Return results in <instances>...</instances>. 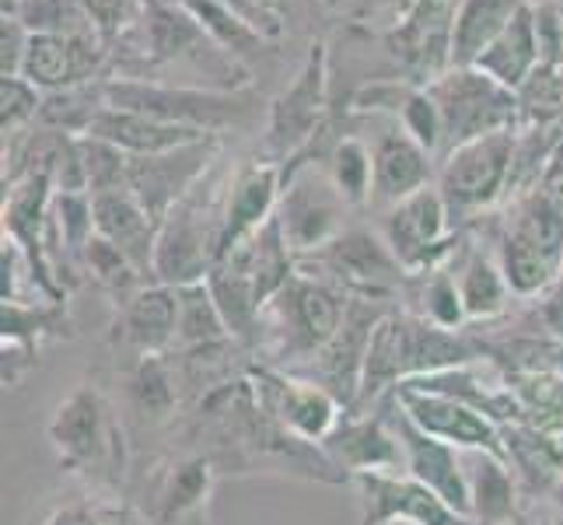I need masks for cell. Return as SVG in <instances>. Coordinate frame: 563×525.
Masks as SVG:
<instances>
[{
	"label": "cell",
	"mask_w": 563,
	"mask_h": 525,
	"mask_svg": "<svg viewBox=\"0 0 563 525\" xmlns=\"http://www.w3.org/2000/svg\"><path fill=\"white\" fill-rule=\"evenodd\" d=\"M497 263L518 298H536L563 274V207L539 186L508 200L494 228Z\"/></svg>",
	"instance_id": "cell-1"
},
{
	"label": "cell",
	"mask_w": 563,
	"mask_h": 525,
	"mask_svg": "<svg viewBox=\"0 0 563 525\" xmlns=\"http://www.w3.org/2000/svg\"><path fill=\"white\" fill-rule=\"evenodd\" d=\"M228 183H213L210 172L168 210L154 242V281L165 287L200 284L221 260L228 225Z\"/></svg>",
	"instance_id": "cell-2"
},
{
	"label": "cell",
	"mask_w": 563,
	"mask_h": 525,
	"mask_svg": "<svg viewBox=\"0 0 563 525\" xmlns=\"http://www.w3.org/2000/svg\"><path fill=\"white\" fill-rule=\"evenodd\" d=\"M346 298L343 291L325 284L312 274L290 277L274 302L263 308V337L260 343L266 347L274 368L284 372H298L308 361L319 358V350L336 337L346 316Z\"/></svg>",
	"instance_id": "cell-3"
},
{
	"label": "cell",
	"mask_w": 563,
	"mask_h": 525,
	"mask_svg": "<svg viewBox=\"0 0 563 525\" xmlns=\"http://www.w3.org/2000/svg\"><path fill=\"white\" fill-rule=\"evenodd\" d=\"M106 106L154 116V120L192 127L203 133L239 130L260 116V95L242 91H213V88H172L147 81V77H106Z\"/></svg>",
	"instance_id": "cell-4"
},
{
	"label": "cell",
	"mask_w": 563,
	"mask_h": 525,
	"mask_svg": "<svg viewBox=\"0 0 563 525\" xmlns=\"http://www.w3.org/2000/svg\"><path fill=\"white\" fill-rule=\"evenodd\" d=\"M64 470L120 483L126 470V438L123 424L112 414V403L95 382H81L56 406L46 427Z\"/></svg>",
	"instance_id": "cell-5"
},
{
	"label": "cell",
	"mask_w": 563,
	"mask_h": 525,
	"mask_svg": "<svg viewBox=\"0 0 563 525\" xmlns=\"http://www.w3.org/2000/svg\"><path fill=\"white\" fill-rule=\"evenodd\" d=\"M515 147H518V130H500L449 151L438 162L434 186L444 197V204H449L455 228L476 225L483 218V210L508 200Z\"/></svg>",
	"instance_id": "cell-6"
},
{
	"label": "cell",
	"mask_w": 563,
	"mask_h": 525,
	"mask_svg": "<svg viewBox=\"0 0 563 525\" xmlns=\"http://www.w3.org/2000/svg\"><path fill=\"white\" fill-rule=\"evenodd\" d=\"M298 266L325 284L343 291L346 298H372V302H396L402 305V291L410 284L406 266L388 249L385 236H375L367 228H346L340 236L298 256Z\"/></svg>",
	"instance_id": "cell-7"
},
{
	"label": "cell",
	"mask_w": 563,
	"mask_h": 525,
	"mask_svg": "<svg viewBox=\"0 0 563 525\" xmlns=\"http://www.w3.org/2000/svg\"><path fill=\"white\" fill-rule=\"evenodd\" d=\"M423 88L441 112V130H444L441 158L462 144L487 138V133L518 130L515 91L497 85L479 67H449Z\"/></svg>",
	"instance_id": "cell-8"
},
{
	"label": "cell",
	"mask_w": 563,
	"mask_h": 525,
	"mask_svg": "<svg viewBox=\"0 0 563 525\" xmlns=\"http://www.w3.org/2000/svg\"><path fill=\"white\" fill-rule=\"evenodd\" d=\"M325 112H329L325 43H312L290 88L269 102V120L263 133V162H274L284 168L287 162H295L298 154H305L322 138Z\"/></svg>",
	"instance_id": "cell-9"
},
{
	"label": "cell",
	"mask_w": 563,
	"mask_h": 525,
	"mask_svg": "<svg viewBox=\"0 0 563 525\" xmlns=\"http://www.w3.org/2000/svg\"><path fill=\"white\" fill-rule=\"evenodd\" d=\"M385 242L396 252V260L406 266V274H427V270L452 266L459 242H465L470 228H455L449 204L438 193V186H427L413 193L410 200L388 207Z\"/></svg>",
	"instance_id": "cell-10"
},
{
	"label": "cell",
	"mask_w": 563,
	"mask_h": 525,
	"mask_svg": "<svg viewBox=\"0 0 563 525\" xmlns=\"http://www.w3.org/2000/svg\"><path fill=\"white\" fill-rule=\"evenodd\" d=\"M245 379L252 385V393H256L260 406L284 427V431L312 445H322L343 417L340 400L305 375L284 372V368L263 361V364H249Z\"/></svg>",
	"instance_id": "cell-11"
},
{
	"label": "cell",
	"mask_w": 563,
	"mask_h": 525,
	"mask_svg": "<svg viewBox=\"0 0 563 525\" xmlns=\"http://www.w3.org/2000/svg\"><path fill=\"white\" fill-rule=\"evenodd\" d=\"M399 308L396 302H372V298H351L346 302V316L343 326L336 329V337L329 340L316 361H308L305 368H298L295 375H305L319 382L322 389H329L343 411H354L357 393H361V379H364V361H367V347H372V337L378 322Z\"/></svg>",
	"instance_id": "cell-12"
},
{
	"label": "cell",
	"mask_w": 563,
	"mask_h": 525,
	"mask_svg": "<svg viewBox=\"0 0 563 525\" xmlns=\"http://www.w3.org/2000/svg\"><path fill=\"white\" fill-rule=\"evenodd\" d=\"M346 200L336 193L329 172L308 162L284 175V193L277 207L280 231L295 256H308L340 236V214Z\"/></svg>",
	"instance_id": "cell-13"
},
{
	"label": "cell",
	"mask_w": 563,
	"mask_h": 525,
	"mask_svg": "<svg viewBox=\"0 0 563 525\" xmlns=\"http://www.w3.org/2000/svg\"><path fill=\"white\" fill-rule=\"evenodd\" d=\"M221 147H224V138L213 133V138H203L197 144H186L165 154H151V158H130L126 189L151 214V221L162 228L168 210L213 168Z\"/></svg>",
	"instance_id": "cell-14"
},
{
	"label": "cell",
	"mask_w": 563,
	"mask_h": 525,
	"mask_svg": "<svg viewBox=\"0 0 563 525\" xmlns=\"http://www.w3.org/2000/svg\"><path fill=\"white\" fill-rule=\"evenodd\" d=\"M361 525H476L410 473H361Z\"/></svg>",
	"instance_id": "cell-15"
},
{
	"label": "cell",
	"mask_w": 563,
	"mask_h": 525,
	"mask_svg": "<svg viewBox=\"0 0 563 525\" xmlns=\"http://www.w3.org/2000/svg\"><path fill=\"white\" fill-rule=\"evenodd\" d=\"M378 406L385 411L388 424H393V431L402 441L406 473L417 477L420 483H427L434 494H441L459 515L473 518V494H470V477H465V466H462V452L455 449V445L420 431V427L402 414V406L396 403L393 393H388Z\"/></svg>",
	"instance_id": "cell-16"
},
{
	"label": "cell",
	"mask_w": 563,
	"mask_h": 525,
	"mask_svg": "<svg viewBox=\"0 0 563 525\" xmlns=\"http://www.w3.org/2000/svg\"><path fill=\"white\" fill-rule=\"evenodd\" d=\"M109 64H112V53L99 35L32 32L22 77L43 95H49V91H67L77 85L106 81L102 74Z\"/></svg>",
	"instance_id": "cell-17"
},
{
	"label": "cell",
	"mask_w": 563,
	"mask_h": 525,
	"mask_svg": "<svg viewBox=\"0 0 563 525\" xmlns=\"http://www.w3.org/2000/svg\"><path fill=\"white\" fill-rule=\"evenodd\" d=\"M393 396L402 406V414L410 417L420 431L455 445L459 452H490L504 459L500 424L483 417L473 406H465L452 396H441V393H427V389H413V385H396Z\"/></svg>",
	"instance_id": "cell-18"
},
{
	"label": "cell",
	"mask_w": 563,
	"mask_h": 525,
	"mask_svg": "<svg viewBox=\"0 0 563 525\" xmlns=\"http://www.w3.org/2000/svg\"><path fill=\"white\" fill-rule=\"evenodd\" d=\"M325 456L336 462V470L346 477L361 473H396L399 466H406L402 441L393 431L382 406L375 411H343L340 424L333 427V435L322 441ZM402 473V470H399Z\"/></svg>",
	"instance_id": "cell-19"
},
{
	"label": "cell",
	"mask_w": 563,
	"mask_h": 525,
	"mask_svg": "<svg viewBox=\"0 0 563 525\" xmlns=\"http://www.w3.org/2000/svg\"><path fill=\"white\" fill-rule=\"evenodd\" d=\"M284 193V168L274 162H245L235 168L228 186V225H224V245L221 256H228L231 249L242 245L245 239L256 236L260 228H266L277 218Z\"/></svg>",
	"instance_id": "cell-20"
},
{
	"label": "cell",
	"mask_w": 563,
	"mask_h": 525,
	"mask_svg": "<svg viewBox=\"0 0 563 525\" xmlns=\"http://www.w3.org/2000/svg\"><path fill=\"white\" fill-rule=\"evenodd\" d=\"M176 319L179 298L176 287L144 284L137 295H130L123 305H115L112 340H120L133 358L137 354H172L176 343Z\"/></svg>",
	"instance_id": "cell-21"
},
{
	"label": "cell",
	"mask_w": 563,
	"mask_h": 525,
	"mask_svg": "<svg viewBox=\"0 0 563 525\" xmlns=\"http://www.w3.org/2000/svg\"><path fill=\"white\" fill-rule=\"evenodd\" d=\"M504 435V462L521 488L526 501L553 497L563 480V431H550L539 424H508Z\"/></svg>",
	"instance_id": "cell-22"
},
{
	"label": "cell",
	"mask_w": 563,
	"mask_h": 525,
	"mask_svg": "<svg viewBox=\"0 0 563 525\" xmlns=\"http://www.w3.org/2000/svg\"><path fill=\"white\" fill-rule=\"evenodd\" d=\"M375 189L372 204H388L396 207L410 200L413 193L438 183V165L434 154L423 151L402 127L385 130L375 141Z\"/></svg>",
	"instance_id": "cell-23"
},
{
	"label": "cell",
	"mask_w": 563,
	"mask_h": 525,
	"mask_svg": "<svg viewBox=\"0 0 563 525\" xmlns=\"http://www.w3.org/2000/svg\"><path fill=\"white\" fill-rule=\"evenodd\" d=\"M354 109L361 112H385L396 116L399 127L410 133V138L431 154H441L444 144V130H441V112L434 106V99L427 95L423 85H413L399 77V81H372L361 91H354L351 99Z\"/></svg>",
	"instance_id": "cell-24"
},
{
	"label": "cell",
	"mask_w": 563,
	"mask_h": 525,
	"mask_svg": "<svg viewBox=\"0 0 563 525\" xmlns=\"http://www.w3.org/2000/svg\"><path fill=\"white\" fill-rule=\"evenodd\" d=\"M91 210H95V231L102 239H109L112 245H120L126 256L133 260V266L141 274L154 281V242H158V225L151 221V214L137 204L130 189H112V193H99L91 197Z\"/></svg>",
	"instance_id": "cell-25"
},
{
	"label": "cell",
	"mask_w": 563,
	"mask_h": 525,
	"mask_svg": "<svg viewBox=\"0 0 563 525\" xmlns=\"http://www.w3.org/2000/svg\"><path fill=\"white\" fill-rule=\"evenodd\" d=\"M88 133L126 151L130 158H151V154H165V151H176L186 144H197L203 138H213V133H203V130L165 123V120H154V116L112 109V106H106L99 116H95Z\"/></svg>",
	"instance_id": "cell-26"
},
{
	"label": "cell",
	"mask_w": 563,
	"mask_h": 525,
	"mask_svg": "<svg viewBox=\"0 0 563 525\" xmlns=\"http://www.w3.org/2000/svg\"><path fill=\"white\" fill-rule=\"evenodd\" d=\"M455 281L462 291V305L470 322H490L508 313L511 305V284L504 277L497 256L483 252V245H465V252L455 260Z\"/></svg>",
	"instance_id": "cell-27"
},
{
	"label": "cell",
	"mask_w": 563,
	"mask_h": 525,
	"mask_svg": "<svg viewBox=\"0 0 563 525\" xmlns=\"http://www.w3.org/2000/svg\"><path fill=\"white\" fill-rule=\"evenodd\" d=\"M539 64H542V53H539V35H536V14H532V4H526L473 67L494 77L497 85L518 91Z\"/></svg>",
	"instance_id": "cell-28"
},
{
	"label": "cell",
	"mask_w": 563,
	"mask_h": 525,
	"mask_svg": "<svg viewBox=\"0 0 563 525\" xmlns=\"http://www.w3.org/2000/svg\"><path fill=\"white\" fill-rule=\"evenodd\" d=\"M179 385L183 382H179L172 354H137L126 364V375H123L130 411L151 424H162L176 414Z\"/></svg>",
	"instance_id": "cell-29"
},
{
	"label": "cell",
	"mask_w": 563,
	"mask_h": 525,
	"mask_svg": "<svg viewBox=\"0 0 563 525\" xmlns=\"http://www.w3.org/2000/svg\"><path fill=\"white\" fill-rule=\"evenodd\" d=\"M470 466V494H473V522L476 525H518L521 518V488L511 473V466L490 456V452H473Z\"/></svg>",
	"instance_id": "cell-30"
},
{
	"label": "cell",
	"mask_w": 563,
	"mask_h": 525,
	"mask_svg": "<svg viewBox=\"0 0 563 525\" xmlns=\"http://www.w3.org/2000/svg\"><path fill=\"white\" fill-rule=\"evenodd\" d=\"M529 0H462L452 25V67H473Z\"/></svg>",
	"instance_id": "cell-31"
},
{
	"label": "cell",
	"mask_w": 563,
	"mask_h": 525,
	"mask_svg": "<svg viewBox=\"0 0 563 525\" xmlns=\"http://www.w3.org/2000/svg\"><path fill=\"white\" fill-rule=\"evenodd\" d=\"M176 298H179V319H176V343H172V354H192V350L235 343L218 302L210 295L207 281L176 287Z\"/></svg>",
	"instance_id": "cell-32"
},
{
	"label": "cell",
	"mask_w": 563,
	"mask_h": 525,
	"mask_svg": "<svg viewBox=\"0 0 563 525\" xmlns=\"http://www.w3.org/2000/svg\"><path fill=\"white\" fill-rule=\"evenodd\" d=\"M213 477H218V470L203 452L186 456L172 466L158 488V525H183L197 518L210 497Z\"/></svg>",
	"instance_id": "cell-33"
},
{
	"label": "cell",
	"mask_w": 563,
	"mask_h": 525,
	"mask_svg": "<svg viewBox=\"0 0 563 525\" xmlns=\"http://www.w3.org/2000/svg\"><path fill=\"white\" fill-rule=\"evenodd\" d=\"M402 308H410L413 316L434 322L441 329H465L470 316H465L462 291L452 274V266L427 270V274H410V284L402 291Z\"/></svg>",
	"instance_id": "cell-34"
},
{
	"label": "cell",
	"mask_w": 563,
	"mask_h": 525,
	"mask_svg": "<svg viewBox=\"0 0 563 525\" xmlns=\"http://www.w3.org/2000/svg\"><path fill=\"white\" fill-rule=\"evenodd\" d=\"M179 4L197 18L200 29L218 43L228 56L245 61V56H256L266 50V39L252 29L242 14H235L221 0H179Z\"/></svg>",
	"instance_id": "cell-35"
},
{
	"label": "cell",
	"mask_w": 563,
	"mask_h": 525,
	"mask_svg": "<svg viewBox=\"0 0 563 525\" xmlns=\"http://www.w3.org/2000/svg\"><path fill=\"white\" fill-rule=\"evenodd\" d=\"M325 172L346 207H364L375 189V154L361 138H336L325 154Z\"/></svg>",
	"instance_id": "cell-36"
},
{
	"label": "cell",
	"mask_w": 563,
	"mask_h": 525,
	"mask_svg": "<svg viewBox=\"0 0 563 525\" xmlns=\"http://www.w3.org/2000/svg\"><path fill=\"white\" fill-rule=\"evenodd\" d=\"M0 322H4V343L11 347H25V350H38V340L43 337H70V322L64 313V302H4V313H0Z\"/></svg>",
	"instance_id": "cell-37"
},
{
	"label": "cell",
	"mask_w": 563,
	"mask_h": 525,
	"mask_svg": "<svg viewBox=\"0 0 563 525\" xmlns=\"http://www.w3.org/2000/svg\"><path fill=\"white\" fill-rule=\"evenodd\" d=\"M81 270H88L91 281L99 284L115 305H123L130 295H137L144 284H151L141 270L133 266V260L126 256V252L120 245H112L109 239H102L99 231H95V239L85 249Z\"/></svg>",
	"instance_id": "cell-38"
},
{
	"label": "cell",
	"mask_w": 563,
	"mask_h": 525,
	"mask_svg": "<svg viewBox=\"0 0 563 525\" xmlns=\"http://www.w3.org/2000/svg\"><path fill=\"white\" fill-rule=\"evenodd\" d=\"M77 158H81V172L91 197L99 193H112V189H126V172H130V154L120 151L115 144L102 141V138H77Z\"/></svg>",
	"instance_id": "cell-39"
},
{
	"label": "cell",
	"mask_w": 563,
	"mask_h": 525,
	"mask_svg": "<svg viewBox=\"0 0 563 525\" xmlns=\"http://www.w3.org/2000/svg\"><path fill=\"white\" fill-rule=\"evenodd\" d=\"M43 99L46 95L25 77H0V133H4V141L18 138L32 120H38Z\"/></svg>",
	"instance_id": "cell-40"
},
{
	"label": "cell",
	"mask_w": 563,
	"mask_h": 525,
	"mask_svg": "<svg viewBox=\"0 0 563 525\" xmlns=\"http://www.w3.org/2000/svg\"><path fill=\"white\" fill-rule=\"evenodd\" d=\"M29 39L32 32L14 14H4V22H0V77H22Z\"/></svg>",
	"instance_id": "cell-41"
},
{
	"label": "cell",
	"mask_w": 563,
	"mask_h": 525,
	"mask_svg": "<svg viewBox=\"0 0 563 525\" xmlns=\"http://www.w3.org/2000/svg\"><path fill=\"white\" fill-rule=\"evenodd\" d=\"M539 189L547 193L556 207H563V144L550 154L547 172H542V179H539Z\"/></svg>",
	"instance_id": "cell-42"
},
{
	"label": "cell",
	"mask_w": 563,
	"mask_h": 525,
	"mask_svg": "<svg viewBox=\"0 0 563 525\" xmlns=\"http://www.w3.org/2000/svg\"><path fill=\"white\" fill-rule=\"evenodd\" d=\"M43 525H81V508H60V512H53Z\"/></svg>",
	"instance_id": "cell-43"
},
{
	"label": "cell",
	"mask_w": 563,
	"mask_h": 525,
	"mask_svg": "<svg viewBox=\"0 0 563 525\" xmlns=\"http://www.w3.org/2000/svg\"><path fill=\"white\" fill-rule=\"evenodd\" d=\"M260 4H263L266 11H274V14H280V11H277V4H280V0H260Z\"/></svg>",
	"instance_id": "cell-44"
},
{
	"label": "cell",
	"mask_w": 563,
	"mask_h": 525,
	"mask_svg": "<svg viewBox=\"0 0 563 525\" xmlns=\"http://www.w3.org/2000/svg\"><path fill=\"white\" fill-rule=\"evenodd\" d=\"M553 501H556V504H560V508H563V480H560V488L553 491Z\"/></svg>",
	"instance_id": "cell-45"
},
{
	"label": "cell",
	"mask_w": 563,
	"mask_h": 525,
	"mask_svg": "<svg viewBox=\"0 0 563 525\" xmlns=\"http://www.w3.org/2000/svg\"><path fill=\"white\" fill-rule=\"evenodd\" d=\"M556 4H560V22H563V0H556Z\"/></svg>",
	"instance_id": "cell-46"
}]
</instances>
